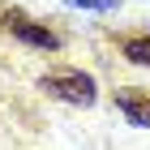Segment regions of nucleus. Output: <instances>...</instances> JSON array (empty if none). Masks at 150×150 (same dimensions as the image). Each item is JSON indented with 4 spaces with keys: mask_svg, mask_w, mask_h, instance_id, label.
I'll return each instance as SVG.
<instances>
[{
    "mask_svg": "<svg viewBox=\"0 0 150 150\" xmlns=\"http://www.w3.org/2000/svg\"><path fill=\"white\" fill-rule=\"evenodd\" d=\"M120 56L137 69H150V35H129L120 39Z\"/></svg>",
    "mask_w": 150,
    "mask_h": 150,
    "instance_id": "4",
    "label": "nucleus"
},
{
    "mask_svg": "<svg viewBox=\"0 0 150 150\" xmlns=\"http://www.w3.org/2000/svg\"><path fill=\"white\" fill-rule=\"evenodd\" d=\"M0 22H4V30H9L17 43L35 47V52H60V35L47 30L43 22H35V17H26V13H4Z\"/></svg>",
    "mask_w": 150,
    "mask_h": 150,
    "instance_id": "2",
    "label": "nucleus"
},
{
    "mask_svg": "<svg viewBox=\"0 0 150 150\" xmlns=\"http://www.w3.org/2000/svg\"><path fill=\"white\" fill-rule=\"evenodd\" d=\"M39 90L56 103H69V107H90L99 99V86L86 69H52L39 77Z\"/></svg>",
    "mask_w": 150,
    "mask_h": 150,
    "instance_id": "1",
    "label": "nucleus"
},
{
    "mask_svg": "<svg viewBox=\"0 0 150 150\" xmlns=\"http://www.w3.org/2000/svg\"><path fill=\"white\" fill-rule=\"evenodd\" d=\"M69 9H86V13H116V0H64Z\"/></svg>",
    "mask_w": 150,
    "mask_h": 150,
    "instance_id": "5",
    "label": "nucleus"
},
{
    "mask_svg": "<svg viewBox=\"0 0 150 150\" xmlns=\"http://www.w3.org/2000/svg\"><path fill=\"white\" fill-rule=\"evenodd\" d=\"M116 112L133 129H150V90L146 86H116Z\"/></svg>",
    "mask_w": 150,
    "mask_h": 150,
    "instance_id": "3",
    "label": "nucleus"
}]
</instances>
